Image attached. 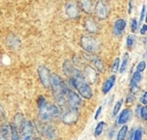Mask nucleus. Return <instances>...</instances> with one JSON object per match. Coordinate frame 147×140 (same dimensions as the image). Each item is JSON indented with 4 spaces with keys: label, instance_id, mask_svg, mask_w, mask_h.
<instances>
[{
    "label": "nucleus",
    "instance_id": "1",
    "mask_svg": "<svg viewBox=\"0 0 147 140\" xmlns=\"http://www.w3.org/2000/svg\"><path fill=\"white\" fill-rule=\"evenodd\" d=\"M71 84L75 89L77 90V92H79L81 96L84 99H91L93 97V90L91 88V86L86 82L85 78L83 77V74L80 71L75 69L74 73L71 74Z\"/></svg>",
    "mask_w": 147,
    "mask_h": 140
},
{
    "label": "nucleus",
    "instance_id": "2",
    "mask_svg": "<svg viewBox=\"0 0 147 140\" xmlns=\"http://www.w3.org/2000/svg\"><path fill=\"white\" fill-rule=\"evenodd\" d=\"M51 87L53 90V95L55 100L59 105H63L65 102V94H67V87L63 81L57 75H53L51 77Z\"/></svg>",
    "mask_w": 147,
    "mask_h": 140
},
{
    "label": "nucleus",
    "instance_id": "3",
    "mask_svg": "<svg viewBox=\"0 0 147 140\" xmlns=\"http://www.w3.org/2000/svg\"><path fill=\"white\" fill-rule=\"evenodd\" d=\"M38 114L41 121H51L61 116V110L57 106L47 102L45 105L38 108Z\"/></svg>",
    "mask_w": 147,
    "mask_h": 140
},
{
    "label": "nucleus",
    "instance_id": "4",
    "mask_svg": "<svg viewBox=\"0 0 147 140\" xmlns=\"http://www.w3.org/2000/svg\"><path fill=\"white\" fill-rule=\"evenodd\" d=\"M81 47L90 53H97L100 51V41L92 35H83L81 37Z\"/></svg>",
    "mask_w": 147,
    "mask_h": 140
},
{
    "label": "nucleus",
    "instance_id": "5",
    "mask_svg": "<svg viewBox=\"0 0 147 140\" xmlns=\"http://www.w3.org/2000/svg\"><path fill=\"white\" fill-rule=\"evenodd\" d=\"M20 129V140H34V126L28 120H23L19 127Z\"/></svg>",
    "mask_w": 147,
    "mask_h": 140
},
{
    "label": "nucleus",
    "instance_id": "6",
    "mask_svg": "<svg viewBox=\"0 0 147 140\" xmlns=\"http://www.w3.org/2000/svg\"><path fill=\"white\" fill-rule=\"evenodd\" d=\"M65 97H67V104H69V107H71V109L79 110L83 107V105H84L83 99L76 93V92L67 90V94H65Z\"/></svg>",
    "mask_w": 147,
    "mask_h": 140
},
{
    "label": "nucleus",
    "instance_id": "7",
    "mask_svg": "<svg viewBox=\"0 0 147 140\" xmlns=\"http://www.w3.org/2000/svg\"><path fill=\"white\" fill-rule=\"evenodd\" d=\"M65 9V14L69 19H77L80 16V6L77 0H67Z\"/></svg>",
    "mask_w": 147,
    "mask_h": 140
},
{
    "label": "nucleus",
    "instance_id": "8",
    "mask_svg": "<svg viewBox=\"0 0 147 140\" xmlns=\"http://www.w3.org/2000/svg\"><path fill=\"white\" fill-rule=\"evenodd\" d=\"M37 73H38V77L40 80L41 84L45 88H49L51 87V72L45 66H40L37 69Z\"/></svg>",
    "mask_w": 147,
    "mask_h": 140
},
{
    "label": "nucleus",
    "instance_id": "9",
    "mask_svg": "<svg viewBox=\"0 0 147 140\" xmlns=\"http://www.w3.org/2000/svg\"><path fill=\"white\" fill-rule=\"evenodd\" d=\"M61 120L67 125H74L79 120V111L75 109H69L61 116Z\"/></svg>",
    "mask_w": 147,
    "mask_h": 140
},
{
    "label": "nucleus",
    "instance_id": "10",
    "mask_svg": "<svg viewBox=\"0 0 147 140\" xmlns=\"http://www.w3.org/2000/svg\"><path fill=\"white\" fill-rule=\"evenodd\" d=\"M94 11L99 19H106L109 15V6L103 1H98L95 5Z\"/></svg>",
    "mask_w": 147,
    "mask_h": 140
},
{
    "label": "nucleus",
    "instance_id": "11",
    "mask_svg": "<svg viewBox=\"0 0 147 140\" xmlns=\"http://www.w3.org/2000/svg\"><path fill=\"white\" fill-rule=\"evenodd\" d=\"M141 80H142V75H141V73L136 71L133 74L132 79H131V82H130V92L132 94H134V95L137 90H138L139 83L141 82Z\"/></svg>",
    "mask_w": 147,
    "mask_h": 140
},
{
    "label": "nucleus",
    "instance_id": "12",
    "mask_svg": "<svg viewBox=\"0 0 147 140\" xmlns=\"http://www.w3.org/2000/svg\"><path fill=\"white\" fill-rule=\"evenodd\" d=\"M125 27H126V21L123 18H119L115 21L114 23V34L116 37H121L123 34L125 30Z\"/></svg>",
    "mask_w": 147,
    "mask_h": 140
},
{
    "label": "nucleus",
    "instance_id": "13",
    "mask_svg": "<svg viewBox=\"0 0 147 140\" xmlns=\"http://www.w3.org/2000/svg\"><path fill=\"white\" fill-rule=\"evenodd\" d=\"M42 132H43V135L51 140L55 139L57 136V129H55L53 125H45V127L42 128ZM42 132H41V133H42Z\"/></svg>",
    "mask_w": 147,
    "mask_h": 140
},
{
    "label": "nucleus",
    "instance_id": "14",
    "mask_svg": "<svg viewBox=\"0 0 147 140\" xmlns=\"http://www.w3.org/2000/svg\"><path fill=\"white\" fill-rule=\"evenodd\" d=\"M131 117H132V111L130 109H124L118 116L117 122L119 125H123V124H126L131 119Z\"/></svg>",
    "mask_w": 147,
    "mask_h": 140
},
{
    "label": "nucleus",
    "instance_id": "15",
    "mask_svg": "<svg viewBox=\"0 0 147 140\" xmlns=\"http://www.w3.org/2000/svg\"><path fill=\"white\" fill-rule=\"evenodd\" d=\"M84 25H85V28H86V30L88 31V32L96 33L97 31H98V25L95 22L94 19L91 18V17L86 18V20H85V22H84Z\"/></svg>",
    "mask_w": 147,
    "mask_h": 140
},
{
    "label": "nucleus",
    "instance_id": "16",
    "mask_svg": "<svg viewBox=\"0 0 147 140\" xmlns=\"http://www.w3.org/2000/svg\"><path fill=\"white\" fill-rule=\"evenodd\" d=\"M85 76L88 79V81L90 82L91 84H94L97 80V72L95 71L93 68H91L90 66H87L85 68Z\"/></svg>",
    "mask_w": 147,
    "mask_h": 140
},
{
    "label": "nucleus",
    "instance_id": "17",
    "mask_svg": "<svg viewBox=\"0 0 147 140\" xmlns=\"http://www.w3.org/2000/svg\"><path fill=\"white\" fill-rule=\"evenodd\" d=\"M115 82H116V76H115V75L111 76L109 79H107V81L104 83V85H103V88H102L103 94H105V95H106L108 92H110V90L112 89L113 87H114Z\"/></svg>",
    "mask_w": 147,
    "mask_h": 140
},
{
    "label": "nucleus",
    "instance_id": "18",
    "mask_svg": "<svg viewBox=\"0 0 147 140\" xmlns=\"http://www.w3.org/2000/svg\"><path fill=\"white\" fill-rule=\"evenodd\" d=\"M81 7L83 11L87 14H91L94 10V4L93 0H81Z\"/></svg>",
    "mask_w": 147,
    "mask_h": 140
},
{
    "label": "nucleus",
    "instance_id": "19",
    "mask_svg": "<svg viewBox=\"0 0 147 140\" xmlns=\"http://www.w3.org/2000/svg\"><path fill=\"white\" fill-rule=\"evenodd\" d=\"M93 64H94V67L96 68V70L98 72L103 73V72L105 71V66L101 59H99V57H94V59H93Z\"/></svg>",
    "mask_w": 147,
    "mask_h": 140
},
{
    "label": "nucleus",
    "instance_id": "20",
    "mask_svg": "<svg viewBox=\"0 0 147 140\" xmlns=\"http://www.w3.org/2000/svg\"><path fill=\"white\" fill-rule=\"evenodd\" d=\"M129 59H130V57H129V53H125L124 55H123L122 64H121L120 68H119V71H120V73H124V72L126 71L127 66H128V63H129Z\"/></svg>",
    "mask_w": 147,
    "mask_h": 140
},
{
    "label": "nucleus",
    "instance_id": "21",
    "mask_svg": "<svg viewBox=\"0 0 147 140\" xmlns=\"http://www.w3.org/2000/svg\"><path fill=\"white\" fill-rule=\"evenodd\" d=\"M75 71V68L71 65V63L69 61H65L63 64V72H65V75L67 76H71V74Z\"/></svg>",
    "mask_w": 147,
    "mask_h": 140
},
{
    "label": "nucleus",
    "instance_id": "22",
    "mask_svg": "<svg viewBox=\"0 0 147 140\" xmlns=\"http://www.w3.org/2000/svg\"><path fill=\"white\" fill-rule=\"evenodd\" d=\"M127 133H128V127L126 125L122 126L120 130L118 132V135H117V140H125L126 139Z\"/></svg>",
    "mask_w": 147,
    "mask_h": 140
},
{
    "label": "nucleus",
    "instance_id": "23",
    "mask_svg": "<svg viewBox=\"0 0 147 140\" xmlns=\"http://www.w3.org/2000/svg\"><path fill=\"white\" fill-rule=\"evenodd\" d=\"M10 134H11V140H20L17 127L13 125V124H10Z\"/></svg>",
    "mask_w": 147,
    "mask_h": 140
},
{
    "label": "nucleus",
    "instance_id": "24",
    "mask_svg": "<svg viewBox=\"0 0 147 140\" xmlns=\"http://www.w3.org/2000/svg\"><path fill=\"white\" fill-rule=\"evenodd\" d=\"M104 127H105V122L104 121H101L97 124L96 128H95V136H96V137H98V136H100L101 134H102Z\"/></svg>",
    "mask_w": 147,
    "mask_h": 140
},
{
    "label": "nucleus",
    "instance_id": "25",
    "mask_svg": "<svg viewBox=\"0 0 147 140\" xmlns=\"http://www.w3.org/2000/svg\"><path fill=\"white\" fill-rule=\"evenodd\" d=\"M8 41H10L11 43H9V45L10 47H18L19 45V39L17 37H15V35H10V37H8Z\"/></svg>",
    "mask_w": 147,
    "mask_h": 140
},
{
    "label": "nucleus",
    "instance_id": "26",
    "mask_svg": "<svg viewBox=\"0 0 147 140\" xmlns=\"http://www.w3.org/2000/svg\"><path fill=\"white\" fill-rule=\"evenodd\" d=\"M23 120H24V118H23L22 114H16L15 115V118H14V126H18V127H20V125L22 124Z\"/></svg>",
    "mask_w": 147,
    "mask_h": 140
},
{
    "label": "nucleus",
    "instance_id": "27",
    "mask_svg": "<svg viewBox=\"0 0 147 140\" xmlns=\"http://www.w3.org/2000/svg\"><path fill=\"white\" fill-rule=\"evenodd\" d=\"M142 136H143V131L141 129H137L134 131L132 140H142Z\"/></svg>",
    "mask_w": 147,
    "mask_h": 140
},
{
    "label": "nucleus",
    "instance_id": "28",
    "mask_svg": "<svg viewBox=\"0 0 147 140\" xmlns=\"http://www.w3.org/2000/svg\"><path fill=\"white\" fill-rule=\"evenodd\" d=\"M122 103H123V99H120V100H119V101L116 103V105H115L114 109H113V116H114V117L117 115V114H118L119 110H120L121 106H122Z\"/></svg>",
    "mask_w": 147,
    "mask_h": 140
},
{
    "label": "nucleus",
    "instance_id": "29",
    "mask_svg": "<svg viewBox=\"0 0 147 140\" xmlns=\"http://www.w3.org/2000/svg\"><path fill=\"white\" fill-rule=\"evenodd\" d=\"M119 64H120V59H119V57H116L114 63H113L112 69H111V71H112L113 73H117V72L119 71Z\"/></svg>",
    "mask_w": 147,
    "mask_h": 140
},
{
    "label": "nucleus",
    "instance_id": "30",
    "mask_svg": "<svg viewBox=\"0 0 147 140\" xmlns=\"http://www.w3.org/2000/svg\"><path fill=\"white\" fill-rule=\"evenodd\" d=\"M0 134H2L3 136H5V137H8V135L10 134V126L8 125H4L2 128H1V133Z\"/></svg>",
    "mask_w": 147,
    "mask_h": 140
},
{
    "label": "nucleus",
    "instance_id": "31",
    "mask_svg": "<svg viewBox=\"0 0 147 140\" xmlns=\"http://www.w3.org/2000/svg\"><path fill=\"white\" fill-rule=\"evenodd\" d=\"M137 27H138V21H137L135 18L131 19V21H130V28H131V31H132V32H135V31L137 30Z\"/></svg>",
    "mask_w": 147,
    "mask_h": 140
},
{
    "label": "nucleus",
    "instance_id": "32",
    "mask_svg": "<svg viewBox=\"0 0 147 140\" xmlns=\"http://www.w3.org/2000/svg\"><path fill=\"white\" fill-rule=\"evenodd\" d=\"M140 116L143 120H146L147 119V107L146 106H143V107L140 108Z\"/></svg>",
    "mask_w": 147,
    "mask_h": 140
},
{
    "label": "nucleus",
    "instance_id": "33",
    "mask_svg": "<svg viewBox=\"0 0 147 140\" xmlns=\"http://www.w3.org/2000/svg\"><path fill=\"white\" fill-rule=\"evenodd\" d=\"M126 43H127V47L128 49H131L134 45V37L133 35H129L127 37V41H126Z\"/></svg>",
    "mask_w": 147,
    "mask_h": 140
},
{
    "label": "nucleus",
    "instance_id": "34",
    "mask_svg": "<svg viewBox=\"0 0 147 140\" xmlns=\"http://www.w3.org/2000/svg\"><path fill=\"white\" fill-rule=\"evenodd\" d=\"M145 68H146V63H145L144 61L140 62V63L137 65V72H139V73H142L143 71L145 70Z\"/></svg>",
    "mask_w": 147,
    "mask_h": 140
},
{
    "label": "nucleus",
    "instance_id": "35",
    "mask_svg": "<svg viewBox=\"0 0 147 140\" xmlns=\"http://www.w3.org/2000/svg\"><path fill=\"white\" fill-rule=\"evenodd\" d=\"M135 99V95L132 93H130L128 96H127V99H126V104L127 105H130V104L133 103V101H134Z\"/></svg>",
    "mask_w": 147,
    "mask_h": 140
},
{
    "label": "nucleus",
    "instance_id": "36",
    "mask_svg": "<svg viewBox=\"0 0 147 140\" xmlns=\"http://www.w3.org/2000/svg\"><path fill=\"white\" fill-rule=\"evenodd\" d=\"M145 9H146L145 5H142V10H141V15H140V19H139V22H141V21L144 20V17H145Z\"/></svg>",
    "mask_w": 147,
    "mask_h": 140
},
{
    "label": "nucleus",
    "instance_id": "37",
    "mask_svg": "<svg viewBox=\"0 0 147 140\" xmlns=\"http://www.w3.org/2000/svg\"><path fill=\"white\" fill-rule=\"evenodd\" d=\"M141 103L143 104V105H146L147 104V93L146 92H144V94L142 95V97H141Z\"/></svg>",
    "mask_w": 147,
    "mask_h": 140
},
{
    "label": "nucleus",
    "instance_id": "38",
    "mask_svg": "<svg viewBox=\"0 0 147 140\" xmlns=\"http://www.w3.org/2000/svg\"><path fill=\"white\" fill-rule=\"evenodd\" d=\"M146 31H147V25L146 24H144L142 27H141V29H140V33L142 35H144L145 33H146Z\"/></svg>",
    "mask_w": 147,
    "mask_h": 140
},
{
    "label": "nucleus",
    "instance_id": "39",
    "mask_svg": "<svg viewBox=\"0 0 147 140\" xmlns=\"http://www.w3.org/2000/svg\"><path fill=\"white\" fill-rule=\"evenodd\" d=\"M101 112H102V106H100L99 107V109L97 110V112H96V114H95V119H98V117H99V115L101 114Z\"/></svg>",
    "mask_w": 147,
    "mask_h": 140
},
{
    "label": "nucleus",
    "instance_id": "40",
    "mask_svg": "<svg viewBox=\"0 0 147 140\" xmlns=\"http://www.w3.org/2000/svg\"><path fill=\"white\" fill-rule=\"evenodd\" d=\"M129 3H130V4H129V11H128V12L131 13V12H132V0H130V2H129Z\"/></svg>",
    "mask_w": 147,
    "mask_h": 140
},
{
    "label": "nucleus",
    "instance_id": "41",
    "mask_svg": "<svg viewBox=\"0 0 147 140\" xmlns=\"http://www.w3.org/2000/svg\"><path fill=\"white\" fill-rule=\"evenodd\" d=\"M0 140H8L5 136H3L2 134H0Z\"/></svg>",
    "mask_w": 147,
    "mask_h": 140
},
{
    "label": "nucleus",
    "instance_id": "42",
    "mask_svg": "<svg viewBox=\"0 0 147 140\" xmlns=\"http://www.w3.org/2000/svg\"><path fill=\"white\" fill-rule=\"evenodd\" d=\"M35 140H42V139H40V138H37V139H35Z\"/></svg>",
    "mask_w": 147,
    "mask_h": 140
},
{
    "label": "nucleus",
    "instance_id": "43",
    "mask_svg": "<svg viewBox=\"0 0 147 140\" xmlns=\"http://www.w3.org/2000/svg\"><path fill=\"white\" fill-rule=\"evenodd\" d=\"M0 112H1V107H0Z\"/></svg>",
    "mask_w": 147,
    "mask_h": 140
}]
</instances>
